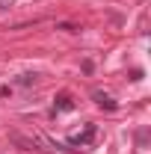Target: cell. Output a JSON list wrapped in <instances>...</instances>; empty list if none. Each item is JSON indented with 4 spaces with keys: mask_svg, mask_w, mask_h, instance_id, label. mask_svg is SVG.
<instances>
[{
    "mask_svg": "<svg viewBox=\"0 0 151 154\" xmlns=\"http://www.w3.org/2000/svg\"><path fill=\"white\" fill-rule=\"evenodd\" d=\"M92 98H95V104H98V107H104V110H116V107H119L113 98H110V95H104V92H95Z\"/></svg>",
    "mask_w": 151,
    "mask_h": 154,
    "instance_id": "3",
    "label": "cell"
},
{
    "mask_svg": "<svg viewBox=\"0 0 151 154\" xmlns=\"http://www.w3.org/2000/svg\"><path fill=\"white\" fill-rule=\"evenodd\" d=\"M9 6H12L9 0H0V12H9Z\"/></svg>",
    "mask_w": 151,
    "mask_h": 154,
    "instance_id": "7",
    "label": "cell"
},
{
    "mask_svg": "<svg viewBox=\"0 0 151 154\" xmlns=\"http://www.w3.org/2000/svg\"><path fill=\"white\" fill-rule=\"evenodd\" d=\"M54 110H59V113H68V110H74V101H71V95H68V92H59V95L54 98Z\"/></svg>",
    "mask_w": 151,
    "mask_h": 154,
    "instance_id": "2",
    "label": "cell"
},
{
    "mask_svg": "<svg viewBox=\"0 0 151 154\" xmlns=\"http://www.w3.org/2000/svg\"><path fill=\"white\" fill-rule=\"evenodd\" d=\"M57 30H65V33H80V27H77V24H68V21H59Z\"/></svg>",
    "mask_w": 151,
    "mask_h": 154,
    "instance_id": "4",
    "label": "cell"
},
{
    "mask_svg": "<svg viewBox=\"0 0 151 154\" xmlns=\"http://www.w3.org/2000/svg\"><path fill=\"white\" fill-rule=\"evenodd\" d=\"M92 136H95V125H86V131H83V134H77V136H71V139H68V145H89V142H92Z\"/></svg>",
    "mask_w": 151,
    "mask_h": 154,
    "instance_id": "1",
    "label": "cell"
},
{
    "mask_svg": "<svg viewBox=\"0 0 151 154\" xmlns=\"http://www.w3.org/2000/svg\"><path fill=\"white\" fill-rule=\"evenodd\" d=\"M145 139H148V134H145V131H139V134H136V142H139V148L145 145Z\"/></svg>",
    "mask_w": 151,
    "mask_h": 154,
    "instance_id": "6",
    "label": "cell"
},
{
    "mask_svg": "<svg viewBox=\"0 0 151 154\" xmlns=\"http://www.w3.org/2000/svg\"><path fill=\"white\" fill-rule=\"evenodd\" d=\"M36 80H39V74H21V77H18V83H21V86H33Z\"/></svg>",
    "mask_w": 151,
    "mask_h": 154,
    "instance_id": "5",
    "label": "cell"
}]
</instances>
